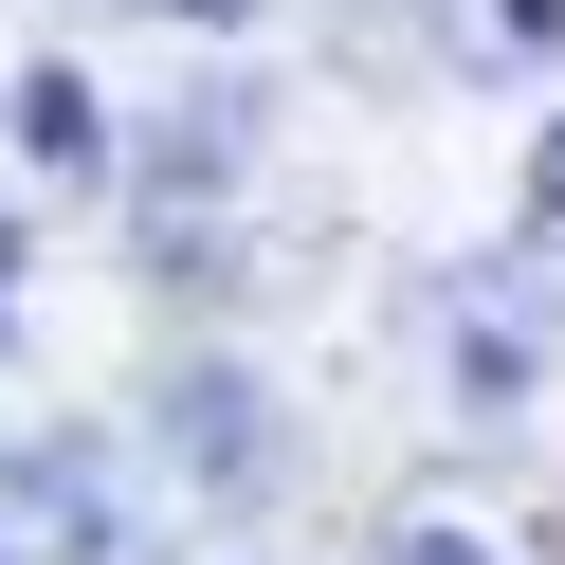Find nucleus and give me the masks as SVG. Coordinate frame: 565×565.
Returning <instances> with one entry per match:
<instances>
[{
	"label": "nucleus",
	"mask_w": 565,
	"mask_h": 565,
	"mask_svg": "<svg viewBox=\"0 0 565 565\" xmlns=\"http://www.w3.org/2000/svg\"><path fill=\"white\" fill-rule=\"evenodd\" d=\"M402 565H475V547H456V529H419V547H402Z\"/></svg>",
	"instance_id": "nucleus-1"
},
{
	"label": "nucleus",
	"mask_w": 565,
	"mask_h": 565,
	"mask_svg": "<svg viewBox=\"0 0 565 565\" xmlns=\"http://www.w3.org/2000/svg\"><path fill=\"white\" fill-rule=\"evenodd\" d=\"M547 220H565V128H547Z\"/></svg>",
	"instance_id": "nucleus-2"
}]
</instances>
